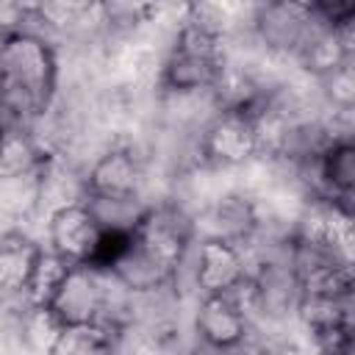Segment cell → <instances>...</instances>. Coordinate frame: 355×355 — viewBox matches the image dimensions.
I'll return each instance as SVG.
<instances>
[{
  "mask_svg": "<svg viewBox=\"0 0 355 355\" xmlns=\"http://www.w3.org/2000/svg\"><path fill=\"white\" fill-rule=\"evenodd\" d=\"M55 53L36 31H11L0 47L3 128H28L55 92Z\"/></svg>",
  "mask_w": 355,
  "mask_h": 355,
  "instance_id": "obj_1",
  "label": "cell"
},
{
  "mask_svg": "<svg viewBox=\"0 0 355 355\" xmlns=\"http://www.w3.org/2000/svg\"><path fill=\"white\" fill-rule=\"evenodd\" d=\"M225 67L222 55V33L186 19L175 36V44L164 61L161 83L166 92L191 94V92H211L214 80Z\"/></svg>",
  "mask_w": 355,
  "mask_h": 355,
  "instance_id": "obj_2",
  "label": "cell"
},
{
  "mask_svg": "<svg viewBox=\"0 0 355 355\" xmlns=\"http://www.w3.org/2000/svg\"><path fill=\"white\" fill-rule=\"evenodd\" d=\"M103 277H105V272L92 269L86 263L69 266L44 311L55 319L58 327L103 322L105 313L111 311L108 308V288H105Z\"/></svg>",
  "mask_w": 355,
  "mask_h": 355,
  "instance_id": "obj_3",
  "label": "cell"
},
{
  "mask_svg": "<svg viewBox=\"0 0 355 355\" xmlns=\"http://www.w3.org/2000/svg\"><path fill=\"white\" fill-rule=\"evenodd\" d=\"M191 241V222L175 205L147 208L133 227V244L150 255L166 275H175Z\"/></svg>",
  "mask_w": 355,
  "mask_h": 355,
  "instance_id": "obj_4",
  "label": "cell"
},
{
  "mask_svg": "<svg viewBox=\"0 0 355 355\" xmlns=\"http://www.w3.org/2000/svg\"><path fill=\"white\" fill-rule=\"evenodd\" d=\"M258 111H216L200 139V153L214 166H239L258 153Z\"/></svg>",
  "mask_w": 355,
  "mask_h": 355,
  "instance_id": "obj_5",
  "label": "cell"
},
{
  "mask_svg": "<svg viewBox=\"0 0 355 355\" xmlns=\"http://www.w3.org/2000/svg\"><path fill=\"white\" fill-rule=\"evenodd\" d=\"M100 236H103V225L97 222V216L86 205V200L67 202V205L55 208L50 222H47L50 252L64 258L69 266L89 263Z\"/></svg>",
  "mask_w": 355,
  "mask_h": 355,
  "instance_id": "obj_6",
  "label": "cell"
},
{
  "mask_svg": "<svg viewBox=\"0 0 355 355\" xmlns=\"http://www.w3.org/2000/svg\"><path fill=\"white\" fill-rule=\"evenodd\" d=\"M322 25L311 3H266L255 8V31L269 50L300 53L311 33Z\"/></svg>",
  "mask_w": 355,
  "mask_h": 355,
  "instance_id": "obj_7",
  "label": "cell"
},
{
  "mask_svg": "<svg viewBox=\"0 0 355 355\" xmlns=\"http://www.w3.org/2000/svg\"><path fill=\"white\" fill-rule=\"evenodd\" d=\"M197 336L219 352H230L244 344L247 330H250V316L247 305L239 297V288L230 294H211L200 300L197 319H194Z\"/></svg>",
  "mask_w": 355,
  "mask_h": 355,
  "instance_id": "obj_8",
  "label": "cell"
},
{
  "mask_svg": "<svg viewBox=\"0 0 355 355\" xmlns=\"http://www.w3.org/2000/svg\"><path fill=\"white\" fill-rule=\"evenodd\" d=\"M250 277L241 247L222 236H208L197 247V266H194V286L202 297L211 294H230Z\"/></svg>",
  "mask_w": 355,
  "mask_h": 355,
  "instance_id": "obj_9",
  "label": "cell"
},
{
  "mask_svg": "<svg viewBox=\"0 0 355 355\" xmlns=\"http://www.w3.org/2000/svg\"><path fill=\"white\" fill-rule=\"evenodd\" d=\"M141 164L130 150H108L86 175V197L92 200H130L139 197Z\"/></svg>",
  "mask_w": 355,
  "mask_h": 355,
  "instance_id": "obj_10",
  "label": "cell"
},
{
  "mask_svg": "<svg viewBox=\"0 0 355 355\" xmlns=\"http://www.w3.org/2000/svg\"><path fill=\"white\" fill-rule=\"evenodd\" d=\"M316 175L327 191V200L349 208L352 191H355V147L352 139H336L327 141L316 153Z\"/></svg>",
  "mask_w": 355,
  "mask_h": 355,
  "instance_id": "obj_11",
  "label": "cell"
},
{
  "mask_svg": "<svg viewBox=\"0 0 355 355\" xmlns=\"http://www.w3.org/2000/svg\"><path fill=\"white\" fill-rule=\"evenodd\" d=\"M250 288L255 305L263 308V313H283L300 302V286L291 263H261V269L250 275Z\"/></svg>",
  "mask_w": 355,
  "mask_h": 355,
  "instance_id": "obj_12",
  "label": "cell"
},
{
  "mask_svg": "<svg viewBox=\"0 0 355 355\" xmlns=\"http://www.w3.org/2000/svg\"><path fill=\"white\" fill-rule=\"evenodd\" d=\"M42 250L44 247L17 230L0 236V294H25Z\"/></svg>",
  "mask_w": 355,
  "mask_h": 355,
  "instance_id": "obj_13",
  "label": "cell"
},
{
  "mask_svg": "<svg viewBox=\"0 0 355 355\" xmlns=\"http://www.w3.org/2000/svg\"><path fill=\"white\" fill-rule=\"evenodd\" d=\"M47 355H116V344L108 322L67 324L47 344Z\"/></svg>",
  "mask_w": 355,
  "mask_h": 355,
  "instance_id": "obj_14",
  "label": "cell"
},
{
  "mask_svg": "<svg viewBox=\"0 0 355 355\" xmlns=\"http://www.w3.org/2000/svg\"><path fill=\"white\" fill-rule=\"evenodd\" d=\"M42 172V150L28 128L0 130V178H22Z\"/></svg>",
  "mask_w": 355,
  "mask_h": 355,
  "instance_id": "obj_15",
  "label": "cell"
},
{
  "mask_svg": "<svg viewBox=\"0 0 355 355\" xmlns=\"http://www.w3.org/2000/svg\"><path fill=\"white\" fill-rule=\"evenodd\" d=\"M44 197V178L42 172L22 175V178H0V214L3 216H25L36 208Z\"/></svg>",
  "mask_w": 355,
  "mask_h": 355,
  "instance_id": "obj_16",
  "label": "cell"
},
{
  "mask_svg": "<svg viewBox=\"0 0 355 355\" xmlns=\"http://www.w3.org/2000/svg\"><path fill=\"white\" fill-rule=\"evenodd\" d=\"M67 269H69V263L64 258H58L50 250H42V255H39V261L33 266V275L28 280V288H25V300H28V305L33 311L50 305V300H53L58 283L64 280Z\"/></svg>",
  "mask_w": 355,
  "mask_h": 355,
  "instance_id": "obj_17",
  "label": "cell"
},
{
  "mask_svg": "<svg viewBox=\"0 0 355 355\" xmlns=\"http://www.w3.org/2000/svg\"><path fill=\"white\" fill-rule=\"evenodd\" d=\"M324 86H327V97L330 103L336 105V111L341 114H349L352 105H355V75H352V61L333 69L330 75L322 78Z\"/></svg>",
  "mask_w": 355,
  "mask_h": 355,
  "instance_id": "obj_18",
  "label": "cell"
},
{
  "mask_svg": "<svg viewBox=\"0 0 355 355\" xmlns=\"http://www.w3.org/2000/svg\"><path fill=\"white\" fill-rule=\"evenodd\" d=\"M6 36H8V31H6V28H0V47H3V42H6Z\"/></svg>",
  "mask_w": 355,
  "mask_h": 355,
  "instance_id": "obj_19",
  "label": "cell"
},
{
  "mask_svg": "<svg viewBox=\"0 0 355 355\" xmlns=\"http://www.w3.org/2000/svg\"><path fill=\"white\" fill-rule=\"evenodd\" d=\"M0 130H3V111H0Z\"/></svg>",
  "mask_w": 355,
  "mask_h": 355,
  "instance_id": "obj_20",
  "label": "cell"
}]
</instances>
